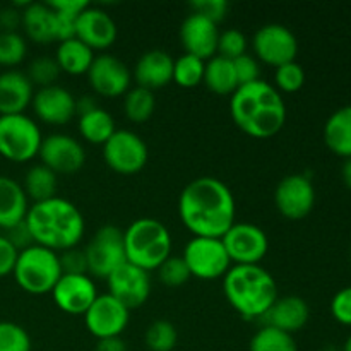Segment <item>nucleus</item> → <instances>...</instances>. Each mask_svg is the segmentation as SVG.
I'll return each mask as SVG.
<instances>
[{"mask_svg": "<svg viewBox=\"0 0 351 351\" xmlns=\"http://www.w3.org/2000/svg\"><path fill=\"white\" fill-rule=\"evenodd\" d=\"M235 215L232 191L216 177L194 178L178 197V216L194 237L221 239L235 225Z\"/></svg>", "mask_w": 351, "mask_h": 351, "instance_id": "obj_1", "label": "nucleus"}, {"mask_svg": "<svg viewBox=\"0 0 351 351\" xmlns=\"http://www.w3.org/2000/svg\"><path fill=\"white\" fill-rule=\"evenodd\" d=\"M230 113L240 130L257 139L276 136L287 122L283 96L263 79L239 86L232 95Z\"/></svg>", "mask_w": 351, "mask_h": 351, "instance_id": "obj_2", "label": "nucleus"}, {"mask_svg": "<svg viewBox=\"0 0 351 351\" xmlns=\"http://www.w3.org/2000/svg\"><path fill=\"white\" fill-rule=\"evenodd\" d=\"M26 225L34 243L53 252L77 247L86 230L84 216L77 206L58 195L29 206Z\"/></svg>", "mask_w": 351, "mask_h": 351, "instance_id": "obj_3", "label": "nucleus"}, {"mask_svg": "<svg viewBox=\"0 0 351 351\" xmlns=\"http://www.w3.org/2000/svg\"><path fill=\"white\" fill-rule=\"evenodd\" d=\"M223 291L228 304L245 321H261L278 298L273 274L259 264L230 267L223 276Z\"/></svg>", "mask_w": 351, "mask_h": 351, "instance_id": "obj_4", "label": "nucleus"}, {"mask_svg": "<svg viewBox=\"0 0 351 351\" xmlns=\"http://www.w3.org/2000/svg\"><path fill=\"white\" fill-rule=\"evenodd\" d=\"M127 263L144 271H156L171 256V235L156 218H139L123 230Z\"/></svg>", "mask_w": 351, "mask_h": 351, "instance_id": "obj_5", "label": "nucleus"}, {"mask_svg": "<svg viewBox=\"0 0 351 351\" xmlns=\"http://www.w3.org/2000/svg\"><path fill=\"white\" fill-rule=\"evenodd\" d=\"M12 274L21 290L26 293H51L62 276L58 254L34 243L17 254Z\"/></svg>", "mask_w": 351, "mask_h": 351, "instance_id": "obj_6", "label": "nucleus"}, {"mask_svg": "<svg viewBox=\"0 0 351 351\" xmlns=\"http://www.w3.org/2000/svg\"><path fill=\"white\" fill-rule=\"evenodd\" d=\"M41 130L26 113L0 117V156L14 163H26L40 153Z\"/></svg>", "mask_w": 351, "mask_h": 351, "instance_id": "obj_7", "label": "nucleus"}, {"mask_svg": "<svg viewBox=\"0 0 351 351\" xmlns=\"http://www.w3.org/2000/svg\"><path fill=\"white\" fill-rule=\"evenodd\" d=\"M182 259L187 264L191 276L204 281L223 278L232 267L221 239L213 237H192L185 243Z\"/></svg>", "mask_w": 351, "mask_h": 351, "instance_id": "obj_8", "label": "nucleus"}, {"mask_svg": "<svg viewBox=\"0 0 351 351\" xmlns=\"http://www.w3.org/2000/svg\"><path fill=\"white\" fill-rule=\"evenodd\" d=\"M84 254L88 261V274L106 280L117 267L127 263L123 230L115 225L101 226L84 247Z\"/></svg>", "mask_w": 351, "mask_h": 351, "instance_id": "obj_9", "label": "nucleus"}, {"mask_svg": "<svg viewBox=\"0 0 351 351\" xmlns=\"http://www.w3.org/2000/svg\"><path fill=\"white\" fill-rule=\"evenodd\" d=\"M103 158L117 173L132 175L146 167L149 151L139 134L120 129L103 144Z\"/></svg>", "mask_w": 351, "mask_h": 351, "instance_id": "obj_10", "label": "nucleus"}, {"mask_svg": "<svg viewBox=\"0 0 351 351\" xmlns=\"http://www.w3.org/2000/svg\"><path fill=\"white\" fill-rule=\"evenodd\" d=\"M221 242L233 266L259 264L269 250L266 232L252 223H235L221 237Z\"/></svg>", "mask_w": 351, "mask_h": 351, "instance_id": "obj_11", "label": "nucleus"}, {"mask_svg": "<svg viewBox=\"0 0 351 351\" xmlns=\"http://www.w3.org/2000/svg\"><path fill=\"white\" fill-rule=\"evenodd\" d=\"M252 47L257 58L273 67L295 62L298 53V40L293 31L285 24H264L256 31Z\"/></svg>", "mask_w": 351, "mask_h": 351, "instance_id": "obj_12", "label": "nucleus"}, {"mask_svg": "<svg viewBox=\"0 0 351 351\" xmlns=\"http://www.w3.org/2000/svg\"><path fill=\"white\" fill-rule=\"evenodd\" d=\"M274 204L285 218L298 221L308 216L315 204V189L307 175L293 173L281 178L274 191Z\"/></svg>", "mask_w": 351, "mask_h": 351, "instance_id": "obj_13", "label": "nucleus"}, {"mask_svg": "<svg viewBox=\"0 0 351 351\" xmlns=\"http://www.w3.org/2000/svg\"><path fill=\"white\" fill-rule=\"evenodd\" d=\"M129 308L112 295H98L84 314L86 329L96 339L117 338L129 324Z\"/></svg>", "mask_w": 351, "mask_h": 351, "instance_id": "obj_14", "label": "nucleus"}, {"mask_svg": "<svg viewBox=\"0 0 351 351\" xmlns=\"http://www.w3.org/2000/svg\"><path fill=\"white\" fill-rule=\"evenodd\" d=\"M38 156L41 165L53 173H75L84 167L86 151L75 137L69 134H50L43 137Z\"/></svg>", "mask_w": 351, "mask_h": 351, "instance_id": "obj_15", "label": "nucleus"}, {"mask_svg": "<svg viewBox=\"0 0 351 351\" xmlns=\"http://www.w3.org/2000/svg\"><path fill=\"white\" fill-rule=\"evenodd\" d=\"M88 81L96 95L117 98L129 91L132 74L125 62L117 58L115 55L103 53L96 55L93 60L88 71Z\"/></svg>", "mask_w": 351, "mask_h": 351, "instance_id": "obj_16", "label": "nucleus"}, {"mask_svg": "<svg viewBox=\"0 0 351 351\" xmlns=\"http://www.w3.org/2000/svg\"><path fill=\"white\" fill-rule=\"evenodd\" d=\"M113 298L127 308H137L147 302L151 295L149 273L130 263H123L106 278Z\"/></svg>", "mask_w": 351, "mask_h": 351, "instance_id": "obj_17", "label": "nucleus"}, {"mask_svg": "<svg viewBox=\"0 0 351 351\" xmlns=\"http://www.w3.org/2000/svg\"><path fill=\"white\" fill-rule=\"evenodd\" d=\"M51 297L65 314L84 315L98 297V291L89 274H62L51 290Z\"/></svg>", "mask_w": 351, "mask_h": 351, "instance_id": "obj_18", "label": "nucleus"}, {"mask_svg": "<svg viewBox=\"0 0 351 351\" xmlns=\"http://www.w3.org/2000/svg\"><path fill=\"white\" fill-rule=\"evenodd\" d=\"M33 112L41 122L51 123V125H64L71 122L75 115V98L69 89L62 88L58 84L47 86V88H38L34 91Z\"/></svg>", "mask_w": 351, "mask_h": 351, "instance_id": "obj_19", "label": "nucleus"}, {"mask_svg": "<svg viewBox=\"0 0 351 351\" xmlns=\"http://www.w3.org/2000/svg\"><path fill=\"white\" fill-rule=\"evenodd\" d=\"M218 24L197 12L189 14L180 26V40L185 53L209 60L218 51Z\"/></svg>", "mask_w": 351, "mask_h": 351, "instance_id": "obj_20", "label": "nucleus"}, {"mask_svg": "<svg viewBox=\"0 0 351 351\" xmlns=\"http://www.w3.org/2000/svg\"><path fill=\"white\" fill-rule=\"evenodd\" d=\"M117 24L106 10L88 5L75 21V38L91 50H105L117 40Z\"/></svg>", "mask_w": 351, "mask_h": 351, "instance_id": "obj_21", "label": "nucleus"}, {"mask_svg": "<svg viewBox=\"0 0 351 351\" xmlns=\"http://www.w3.org/2000/svg\"><path fill=\"white\" fill-rule=\"evenodd\" d=\"M308 317H311V308L307 302L297 295H288V297L276 298L269 311L263 315L261 322L263 326H271L288 335H293L305 328Z\"/></svg>", "mask_w": 351, "mask_h": 351, "instance_id": "obj_22", "label": "nucleus"}, {"mask_svg": "<svg viewBox=\"0 0 351 351\" xmlns=\"http://www.w3.org/2000/svg\"><path fill=\"white\" fill-rule=\"evenodd\" d=\"M173 57L168 51L154 48L141 55L134 69V79L137 86L153 91V89L165 88L173 81Z\"/></svg>", "mask_w": 351, "mask_h": 351, "instance_id": "obj_23", "label": "nucleus"}, {"mask_svg": "<svg viewBox=\"0 0 351 351\" xmlns=\"http://www.w3.org/2000/svg\"><path fill=\"white\" fill-rule=\"evenodd\" d=\"M34 88L29 77L21 71H5L0 74V117L17 115L33 101Z\"/></svg>", "mask_w": 351, "mask_h": 351, "instance_id": "obj_24", "label": "nucleus"}, {"mask_svg": "<svg viewBox=\"0 0 351 351\" xmlns=\"http://www.w3.org/2000/svg\"><path fill=\"white\" fill-rule=\"evenodd\" d=\"M29 204L23 185L7 175H0V228L10 230L26 219Z\"/></svg>", "mask_w": 351, "mask_h": 351, "instance_id": "obj_25", "label": "nucleus"}, {"mask_svg": "<svg viewBox=\"0 0 351 351\" xmlns=\"http://www.w3.org/2000/svg\"><path fill=\"white\" fill-rule=\"evenodd\" d=\"M21 24L29 40L41 45L55 41V12L48 3H26Z\"/></svg>", "mask_w": 351, "mask_h": 351, "instance_id": "obj_26", "label": "nucleus"}, {"mask_svg": "<svg viewBox=\"0 0 351 351\" xmlns=\"http://www.w3.org/2000/svg\"><path fill=\"white\" fill-rule=\"evenodd\" d=\"M324 143L338 156L351 158V105L341 106L326 120Z\"/></svg>", "mask_w": 351, "mask_h": 351, "instance_id": "obj_27", "label": "nucleus"}, {"mask_svg": "<svg viewBox=\"0 0 351 351\" xmlns=\"http://www.w3.org/2000/svg\"><path fill=\"white\" fill-rule=\"evenodd\" d=\"M55 60H57L60 71H65L67 74H88L89 67L95 60V53L79 38H71V40L58 43Z\"/></svg>", "mask_w": 351, "mask_h": 351, "instance_id": "obj_28", "label": "nucleus"}, {"mask_svg": "<svg viewBox=\"0 0 351 351\" xmlns=\"http://www.w3.org/2000/svg\"><path fill=\"white\" fill-rule=\"evenodd\" d=\"M209 91L216 95H233L239 89V79H237L233 60L215 55L206 62L204 79H202Z\"/></svg>", "mask_w": 351, "mask_h": 351, "instance_id": "obj_29", "label": "nucleus"}, {"mask_svg": "<svg viewBox=\"0 0 351 351\" xmlns=\"http://www.w3.org/2000/svg\"><path fill=\"white\" fill-rule=\"evenodd\" d=\"M79 132L88 143L105 144L115 134V120L101 106L79 115Z\"/></svg>", "mask_w": 351, "mask_h": 351, "instance_id": "obj_30", "label": "nucleus"}, {"mask_svg": "<svg viewBox=\"0 0 351 351\" xmlns=\"http://www.w3.org/2000/svg\"><path fill=\"white\" fill-rule=\"evenodd\" d=\"M27 199L34 202H43L57 195V173L45 165H34L26 171L23 184Z\"/></svg>", "mask_w": 351, "mask_h": 351, "instance_id": "obj_31", "label": "nucleus"}, {"mask_svg": "<svg viewBox=\"0 0 351 351\" xmlns=\"http://www.w3.org/2000/svg\"><path fill=\"white\" fill-rule=\"evenodd\" d=\"M154 108H156V99L149 89L136 86L125 93L123 110H125L127 119L132 120V122L143 123L149 120L154 113Z\"/></svg>", "mask_w": 351, "mask_h": 351, "instance_id": "obj_32", "label": "nucleus"}, {"mask_svg": "<svg viewBox=\"0 0 351 351\" xmlns=\"http://www.w3.org/2000/svg\"><path fill=\"white\" fill-rule=\"evenodd\" d=\"M249 351H298V345L293 335L263 326L250 339Z\"/></svg>", "mask_w": 351, "mask_h": 351, "instance_id": "obj_33", "label": "nucleus"}, {"mask_svg": "<svg viewBox=\"0 0 351 351\" xmlns=\"http://www.w3.org/2000/svg\"><path fill=\"white\" fill-rule=\"evenodd\" d=\"M206 62L195 55L184 53L175 60L173 81L180 88H195L204 79Z\"/></svg>", "mask_w": 351, "mask_h": 351, "instance_id": "obj_34", "label": "nucleus"}, {"mask_svg": "<svg viewBox=\"0 0 351 351\" xmlns=\"http://www.w3.org/2000/svg\"><path fill=\"white\" fill-rule=\"evenodd\" d=\"M144 341L151 351H171L177 346L178 332L170 321H154L144 335Z\"/></svg>", "mask_w": 351, "mask_h": 351, "instance_id": "obj_35", "label": "nucleus"}, {"mask_svg": "<svg viewBox=\"0 0 351 351\" xmlns=\"http://www.w3.org/2000/svg\"><path fill=\"white\" fill-rule=\"evenodd\" d=\"M27 51L26 40L17 31L0 33V65L14 67L24 60Z\"/></svg>", "mask_w": 351, "mask_h": 351, "instance_id": "obj_36", "label": "nucleus"}, {"mask_svg": "<svg viewBox=\"0 0 351 351\" xmlns=\"http://www.w3.org/2000/svg\"><path fill=\"white\" fill-rule=\"evenodd\" d=\"M0 351H31V338L23 326L0 321Z\"/></svg>", "mask_w": 351, "mask_h": 351, "instance_id": "obj_37", "label": "nucleus"}, {"mask_svg": "<svg viewBox=\"0 0 351 351\" xmlns=\"http://www.w3.org/2000/svg\"><path fill=\"white\" fill-rule=\"evenodd\" d=\"M58 74H60V67H58L57 60L51 57H38L27 67L26 75L29 77L31 84H36L40 88H47V86L55 84Z\"/></svg>", "mask_w": 351, "mask_h": 351, "instance_id": "obj_38", "label": "nucleus"}, {"mask_svg": "<svg viewBox=\"0 0 351 351\" xmlns=\"http://www.w3.org/2000/svg\"><path fill=\"white\" fill-rule=\"evenodd\" d=\"M158 278L161 283L168 288H178L185 285L191 278L189 267L182 256H170L160 267H158Z\"/></svg>", "mask_w": 351, "mask_h": 351, "instance_id": "obj_39", "label": "nucleus"}, {"mask_svg": "<svg viewBox=\"0 0 351 351\" xmlns=\"http://www.w3.org/2000/svg\"><path fill=\"white\" fill-rule=\"evenodd\" d=\"M274 82L276 88L283 93H297L305 84V71L298 62H288V64L276 67L274 72Z\"/></svg>", "mask_w": 351, "mask_h": 351, "instance_id": "obj_40", "label": "nucleus"}, {"mask_svg": "<svg viewBox=\"0 0 351 351\" xmlns=\"http://www.w3.org/2000/svg\"><path fill=\"white\" fill-rule=\"evenodd\" d=\"M247 50V38L240 29H226L219 33L218 55L228 60L242 57Z\"/></svg>", "mask_w": 351, "mask_h": 351, "instance_id": "obj_41", "label": "nucleus"}, {"mask_svg": "<svg viewBox=\"0 0 351 351\" xmlns=\"http://www.w3.org/2000/svg\"><path fill=\"white\" fill-rule=\"evenodd\" d=\"M62 274H88V261H86L84 249L72 247L58 256Z\"/></svg>", "mask_w": 351, "mask_h": 351, "instance_id": "obj_42", "label": "nucleus"}, {"mask_svg": "<svg viewBox=\"0 0 351 351\" xmlns=\"http://www.w3.org/2000/svg\"><path fill=\"white\" fill-rule=\"evenodd\" d=\"M233 67H235L237 79H239V86L250 84L254 81H259L261 67L257 58H254L252 55L243 53L242 57L235 58L233 60Z\"/></svg>", "mask_w": 351, "mask_h": 351, "instance_id": "obj_43", "label": "nucleus"}, {"mask_svg": "<svg viewBox=\"0 0 351 351\" xmlns=\"http://www.w3.org/2000/svg\"><path fill=\"white\" fill-rule=\"evenodd\" d=\"M331 314L339 324L351 326V287L343 288L332 297Z\"/></svg>", "mask_w": 351, "mask_h": 351, "instance_id": "obj_44", "label": "nucleus"}, {"mask_svg": "<svg viewBox=\"0 0 351 351\" xmlns=\"http://www.w3.org/2000/svg\"><path fill=\"white\" fill-rule=\"evenodd\" d=\"M194 12L201 14V16L208 17L213 23L218 24L219 21L225 19L226 12H228V2L226 0H195L191 3Z\"/></svg>", "mask_w": 351, "mask_h": 351, "instance_id": "obj_45", "label": "nucleus"}, {"mask_svg": "<svg viewBox=\"0 0 351 351\" xmlns=\"http://www.w3.org/2000/svg\"><path fill=\"white\" fill-rule=\"evenodd\" d=\"M19 250L9 242L5 235H0V278L12 274Z\"/></svg>", "mask_w": 351, "mask_h": 351, "instance_id": "obj_46", "label": "nucleus"}, {"mask_svg": "<svg viewBox=\"0 0 351 351\" xmlns=\"http://www.w3.org/2000/svg\"><path fill=\"white\" fill-rule=\"evenodd\" d=\"M5 237L9 239V242L12 243L17 250H19V252L21 250L27 249V247L34 245V240H33V237H31L29 228H27L26 219H24V221H21L19 225L12 226L10 230H7Z\"/></svg>", "mask_w": 351, "mask_h": 351, "instance_id": "obj_47", "label": "nucleus"}, {"mask_svg": "<svg viewBox=\"0 0 351 351\" xmlns=\"http://www.w3.org/2000/svg\"><path fill=\"white\" fill-rule=\"evenodd\" d=\"M21 24V12L16 7H3L0 9V33L16 31Z\"/></svg>", "mask_w": 351, "mask_h": 351, "instance_id": "obj_48", "label": "nucleus"}, {"mask_svg": "<svg viewBox=\"0 0 351 351\" xmlns=\"http://www.w3.org/2000/svg\"><path fill=\"white\" fill-rule=\"evenodd\" d=\"M95 351H129V348H127L125 341L120 336H117V338L98 339Z\"/></svg>", "mask_w": 351, "mask_h": 351, "instance_id": "obj_49", "label": "nucleus"}, {"mask_svg": "<svg viewBox=\"0 0 351 351\" xmlns=\"http://www.w3.org/2000/svg\"><path fill=\"white\" fill-rule=\"evenodd\" d=\"M95 108H98V103L91 95H84L75 99V115H84V113L91 112Z\"/></svg>", "mask_w": 351, "mask_h": 351, "instance_id": "obj_50", "label": "nucleus"}, {"mask_svg": "<svg viewBox=\"0 0 351 351\" xmlns=\"http://www.w3.org/2000/svg\"><path fill=\"white\" fill-rule=\"evenodd\" d=\"M341 178H343V184H345L351 191V158H346L345 163H343Z\"/></svg>", "mask_w": 351, "mask_h": 351, "instance_id": "obj_51", "label": "nucleus"}, {"mask_svg": "<svg viewBox=\"0 0 351 351\" xmlns=\"http://www.w3.org/2000/svg\"><path fill=\"white\" fill-rule=\"evenodd\" d=\"M343 351H351V335L348 336V339H346L345 346H343Z\"/></svg>", "mask_w": 351, "mask_h": 351, "instance_id": "obj_52", "label": "nucleus"}, {"mask_svg": "<svg viewBox=\"0 0 351 351\" xmlns=\"http://www.w3.org/2000/svg\"><path fill=\"white\" fill-rule=\"evenodd\" d=\"M350 261H351V247H350Z\"/></svg>", "mask_w": 351, "mask_h": 351, "instance_id": "obj_53", "label": "nucleus"}]
</instances>
